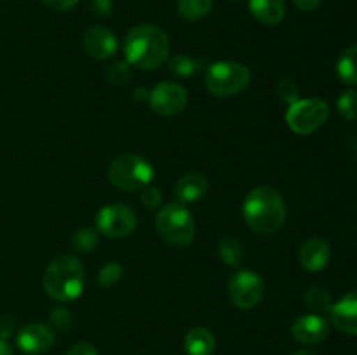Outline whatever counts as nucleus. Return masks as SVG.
Returning <instances> with one entry per match:
<instances>
[{
  "label": "nucleus",
  "instance_id": "e433bc0d",
  "mask_svg": "<svg viewBox=\"0 0 357 355\" xmlns=\"http://www.w3.org/2000/svg\"><path fill=\"white\" fill-rule=\"evenodd\" d=\"M291 355H317V354H314L312 350H305V348H302V350H296V352H293Z\"/></svg>",
  "mask_w": 357,
  "mask_h": 355
},
{
  "label": "nucleus",
  "instance_id": "5701e85b",
  "mask_svg": "<svg viewBox=\"0 0 357 355\" xmlns=\"http://www.w3.org/2000/svg\"><path fill=\"white\" fill-rule=\"evenodd\" d=\"M303 301L309 310H312V313L317 315H323V313H330L331 306H333V298H331L330 292L323 287H310L309 291L303 294Z\"/></svg>",
  "mask_w": 357,
  "mask_h": 355
},
{
  "label": "nucleus",
  "instance_id": "f704fd0d",
  "mask_svg": "<svg viewBox=\"0 0 357 355\" xmlns=\"http://www.w3.org/2000/svg\"><path fill=\"white\" fill-rule=\"evenodd\" d=\"M293 3L303 13H312L323 3V0H293Z\"/></svg>",
  "mask_w": 357,
  "mask_h": 355
},
{
  "label": "nucleus",
  "instance_id": "f8f14e48",
  "mask_svg": "<svg viewBox=\"0 0 357 355\" xmlns=\"http://www.w3.org/2000/svg\"><path fill=\"white\" fill-rule=\"evenodd\" d=\"M82 45L91 58L105 61L117 52L119 40L114 31L96 24V26H91L84 31Z\"/></svg>",
  "mask_w": 357,
  "mask_h": 355
},
{
  "label": "nucleus",
  "instance_id": "c756f323",
  "mask_svg": "<svg viewBox=\"0 0 357 355\" xmlns=\"http://www.w3.org/2000/svg\"><path fill=\"white\" fill-rule=\"evenodd\" d=\"M142 202L145 207L149 209H155L157 205H160V202H162V195H160L159 188L155 187H145L142 191Z\"/></svg>",
  "mask_w": 357,
  "mask_h": 355
},
{
  "label": "nucleus",
  "instance_id": "4468645a",
  "mask_svg": "<svg viewBox=\"0 0 357 355\" xmlns=\"http://www.w3.org/2000/svg\"><path fill=\"white\" fill-rule=\"evenodd\" d=\"M331 324L340 333L357 336V291H351L331 306Z\"/></svg>",
  "mask_w": 357,
  "mask_h": 355
},
{
  "label": "nucleus",
  "instance_id": "20e7f679",
  "mask_svg": "<svg viewBox=\"0 0 357 355\" xmlns=\"http://www.w3.org/2000/svg\"><path fill=\"white\" fill-rule=\"evenodd\" d=\"M155 228L160 239L174 247L190 246L197 232L194 216L181 202H169L159 209L155 216Z\"/></svg>",
  "mask_w": 357,
  "mask_h": 355
},
{
  "label": "nucleus",
  "instance_id": "9d476101",
  "mask_svg": "<svg viewBox=\"0 0 357 355\" xmlns=\"http://www.w3.org/2000/svg\"><path fill=\"white\" fill-rule=\"evenodd\" d=\"M188 93L178 82H160L149 93L150 110L162 117H173L187 108Z\"/></svg>",
  "mask_w": 357,
  "mask_h": 355
},
{
  "label": "nucleus",
  "instance_id": "cd10ccee",
  "mask_svg": "<svg viewBox=\"0 0 357 355\" xmlns=\"http://www.w3.org/2000/svg\"><path fill=\"white\" fill-rule=\"evenodd\" d=\"M49 324H51L52 331H58V333H66L72 326V313L68 312L63 306H56L49 312Z\"/></svg>",
  "mask_w": 357,
  "mask_h": 355
},
{
  "label": "nucleus",
  "instance_id": "7c9ffc66",
  "mask_svg": "<svg viewBox=\"0 0 357 355\" xmlns=\"http://www.w3.org/2000/svg\"><path fill=\"white\" fill-rule=\"evenodd\" d=\"M91 9L96 16L105 17L114 10V2L112 0H91Z\"/></svg>",
  "mask_w": 357,
  "mask_h": 355
},
{
  "label": "nucleus",
  "instance_id": "4be33fe9",
  "mask_svg": "<svg viewBox=\"0 0 357 355\" xmlns=\"http://www.w3.org/2000/svg\"><path fill=\"white\" fill-rule=\"evenodd\" d=\"M213 9V0H178L176 10L185 21L204 19Z\"/></svg>",
  "mask_w": 357,
  "mask_h": 355
},
{
  "label": "nucleus",
  "instance_id": "ddd939ff",
  "mask_svg": "<svg viewBox=\"0 0 357 355\" xmlns=\"http://www.w3.org/2000/svg\"><path fill=\"white\" fill-rule=\"evenodd\" d=\"M328 334H330V322L317 313L300 315L291 326V336L303 345L323 343Z\"/></svg>",
  "mask_w": 357,
  "mask_h": 355
},
{
  "label": "nucleus",
  "instance_id": "aec40b11",
  "mask_svg": "<svg viewBox=\"0 0 357 355\" xmlns=\"http://www.w3.org/2000/svg\"><path fill=\"white\" fill-rule=\"evenodd\" d=\"M337 73L342 82L357 86V45H351L342 52L337 61Z\"/></svg>",
  "mask_w": 357,
  "mask_h": 355
},
{
  "label": "nucleus",
  "instance_id": "9b49d317",
  "mask_svg": "<svg viewBox=\"0 0 357 355\" xmlns=\"http://www.w3.org/2000/svg\"><path fill=\"white\" fill-rule=\"evenodd\" d=\"M17 348L24 354L40 355L45 354L54 345V331L40 322H31L21 327L16 336Z\"/></svg>",
  "mask_w": 357,
  "mask_h": 355
},
{
  "label": "nucleus",
  "instance_id": "4c0bfd02",
  "mask_svg": "<svg viewBox=\"0 0 357 355\" xmlns=\"http://www.w3.org/2000/svg\"><path fill=\"white\" fill-rule=\"evenodd\" d=\"M232 2H237V0H232Z\"/></svg>",
  "mask_w": 357,
  "mask_h": 355
},
{
  "label": "nucleus",
  "instance_id": "f03ea898",
  "mask_svg": "<svg viewBox=\"0 0 357 355\" xmlns=\"http://www.w3.org/2000/svg\"><path fill=\"white\" fill-rule=\"evenodd\" d=\"M243 216L246 225L260 235L279 232L286 221V204L275 188L261 184L253 188L243 202Z\"/></svg>",
  "mask_w": 357,
  "mask_h": 355
},
{
  "label": "nucleus",
  "instance_id": "a878e982",
  "mask_svg": "<svg viewBox=\"0 0 357 355\" xmlns=\"http://www.w3.org/2000/svg\"><path fill=\"white\" fill-rule=\"evenodd\" d=\"M131 79V65L128 61H117L105 70V80L112 86H124Z\"/></svg>",
  "mask_w": 357,
  "mask_h": 355
},
{
  "label": "nucleus",
  "instance_id": "0eeeda50",
  "mask_svg": "<svg viewBox=\"0 0 357 355\" xmlns=\"http://www.w3.org/2000/svg\"><path fill=\"white\" fill-rule=\"evenodd\" d=\"M330 117V106L321 97L298 100L289 104L286 111V124L293 132L300 136L312 134Z\"/></svg>",
  "mask_w": 357,
  "mask_h": 355
},
{
  "label": "nucleus",
  "instance_id": "bb28decb",
  "mask_svg": "<svg viewBox=\"0 0 357 355\" xmlns=\"http://www.w3.org/2000/svg\"><path fill=\"white\" fill-rule=\"evenodd\" d=\"M122 274H124L122 265L117 263V261H112V263H107L100 270V274H98V284L101 287H112V285H115L121 281Z\"/></svg>",
  "mask_w": 357,
  "mask_h": 355
},
{
  "label": "nucleus",
  "instance_id": "473e14b6",
  "mask_svg": "<svg viewBox=\"0 0 357 355\" xmlns=\"http://www.w3.org/2000/svg\"><path fill=\"white\" fill-rule=\"evenodd\" d=\"M65 355H98V350L91 343H77Z\"/></svg>",
  "mask_w": 357,
  "mask_h": 355
},
{
  "label": "nucleus",
  "instance_id": "6e6552de",
  "mask_svg": "<svg viewBox=\"0 0 357 355\" xmlns=\"http://www.w3.org/2000/svg\"><path fill=\"white\" fill-rule=\"evenodd\" d=\"M138 226V216L126 204H107L98 211L96 228L108 239H124Z\"/></svg>",
  "mask_w": 357,
  "mask_h": 355
},
{
  "label": "nucleus",
  "instance_id": "2f4dec72",
  "mask_svg": "<svg viewBox=\"0 0 357 355\" xmlns=\"http://www.w3.org/2000/svg\"><path fill=\"white\" fill-rule=\"evenodd\" d=\"M49 9L58 10V13H66V10H72L73 7L79 3V0H42Z\"/></svg>",
  "mask_w": 357,
  "mask_h": 355
},
{
  "label": "nucleus",
  "instance_id": "f3484780",
  "mask_svg": "<svg viewBox=\"0 0 357 355\" xmlns=\"http://www.w3.org/2000/svg\"><path fill=\"white\" fill-rule=\"evenodd\" d=\"M250 10L258 23L274 26L284 19L286 0H250Z\"/></svg>",
  "mask_w": 357,
  "mask_h": 355
},
{
  "label": "nucleus",
  "instance_id": "393cba45",
  "mask_svg": "<svg viewBox=\"0 0 357 355\" xmlns=\"http://www.w3.org/2000/svg\"><path fill=\"white\" fill-rule=\"evenodd\" d=\"M337 108L340 117L345 122H352L357 118V90L347 89L340 94L337 101Z\"/></svg>",
  "mask_w": 357,
  "mask_h": 355
},
{
  "label": "nucleus",
  "instance_id": "423d86ee",
  "mask_svg": "<svg viewBox=\"0 0 357 355\" xmlns=\"http://www.w3.org/2000/svg\"><path fill=\"white\" fill-rule=\"evenodd\" d=\"M251 82V72L239 61H216L206 68V89L216 97H230L243 93Z\"/></svg>",
  "mask_w": 357,
  "mask_h": 355
},
{
  "label": "nucleus",
  "instance_id": "7ed1b4c3",
  "mask_svg": "<svg viewBox=\"0 0 357 355\" xmlns=\"http://www.w3.org/2000/svg\"><path fill=\"white\" fill-rule=\"evenodd\" d=\"M44 291L49 298L59 303L75 301L86 285V267L70 254H61L47 265L44 271Z\"/></svg>",
  "mask_w": 357,
  "mask_h": 355
},
{
  "label": "nucleus",
  "instance_id": "1a4fd4ad",
  "mask_svg": "<svg viewBox=\"0 0 357 355\" xmlns=\"http://www.w3.org/2000/svg\"><path fill=\"white\" fill-rule=\"evenodd\" d=\"M265 294V282L257 271L239 270L229 281V298L234 306L251 310L261 301Z\"/></svg>",
  "mask_w": 357,
  "mask_h": 355
},
{
  "label": "nucleus",
  "instance_id": "f257e3e1",
  "mask_svg": "<svg viewBox=\"0 0 357 355\" xmlns=\"http://www.w3.org/2000/svg\"><path fill=\"white\" fill-rule=\"evenodd\" d=\"M169 37L157 24H136L124 38L126 61L139 70H157L169 56Z\"/></svg>",
  "mask_w": 357,
  "mask_h": 355
},
{
  "label": "nucleus",
  "instance_id": "2eb2a0df",
  "mask_svg": "<svg viewBox=\"0 0 357 355\" xmlns=\"http://www.w3.org/2000/svg\"><path fill=\"white\" fill-rule=\"evenodd\" d=\"M331 260V246L321 237H312L302 244L298 253V261L307 271H321L326 268Z\"/></svg>",
  "mask_w": 357,
  "mask_h": 355
},
{
  "label": "nucleus",
  "instance_id": "a211bd4d",
  "mask_svg": "<svg viewBox=\"0 0 357 355\" xmlns=\"http://www.w3.org/2000/svg\"><path fill=\"white\" fill-rule=\"evenodd\" d=\"M216 340L208 327H194L185 336V352L188 355H213Z\"/></svg>",
  "mask_w": 357,
  "mask_h": 355
},
{
  "label": "nucleus",
  "instance_id": "39448f33",
  "mask_svg": "<svg viewBox=\"0 0 357 355\" xmlns=\"http://www.w3.org/2000/svg\"><path fill=\"white\" fill-rule=\"evenodd\" d=\"M108 181L124 191L143 190L153 180V167L145 157L136 153H122L110 162Z\"/></svg>",
  "mask_w": 357,
  "mask_h": 355
},
{
  "label": "nucleus",
  "instance_id": "c9c22d12",
  "mask_svg": "<svg viewBox=\"0 0 357 355\" xmlns=\"http://www.w3.org/2000/svg\"><path fill=\"white\" fill-rule=\"evenodd\" d=\"M0 355H13V350L6 340H0Z\"/></svg>",
  "mask_w": 357,
  "mask_h": 355
},
{
  "label": "nucleus",
  "instance_id": "c85d7f7f",
  "mask_svg": "<svg viewBox=\"0 0 357 355\" xmlns=\"http://www.w3.org/2000/svg\"><path fill=\"white\" fill-rule=\"evenodd\" d=\"M275 90H278L279 97H281L282 101H286L288 104L298 101V87H296V84L293 82L291 79L279 80L278 86H275Z\"/></svg>",
  "mask_w": 357,
  "mask_h": 355
},
{
  "label": "nucleus",
  "instance_id": "dca6fc26",
  "mask_svg": "<svg viewBox=\"0 0 357 355\" xmlns=\"http://www.w3.org/2000/svg\"><path fill=\"white\" fill-rule=\"evenodd\" d=\"M208 188L209 183L206 180V176L197 173H190L185 174L183 178H180L176 181L173 191L178 202H181V204H190V202H195L204 197L208 194Z\"/></svg>",
  "mask_w": 357,
  "mask_h": 355
},
{
  "label": "nucleus",
  "instance_id": "6ab92c4d",
  "mask_svg": "<svg viewBox=\"0 0 357 355\" xmlns=\"http://www.w3.org/2000/svg\"><path fill=\"white\" fill-rule=\"evenodd\" d=\"M218 256L229 267H241L244 263V258H246V251H244L239 239L232 235H225L218 242Z\"/></svg>",
  "mask_w": 357,
  "mask_h": 355
},
{
  "label": "nucleus",
  "instance_id": "72a5a7b5",
  "mask_svg": "<svg viewBox=\"0 0 357 355\" xmlns=\"http://www.w3.org/2000/svg\"><path fill=\"white\" fill-rule=\"evenodd\" d=\"M14 327H16V324H14L13 317L6 315L3 319H0V340L9 338L14 333Z\"/></svg>",
  "mask_w": 357,
  "mask_h": 355
},
{
  "label": "nucleus",
  "instance_id": "412c9836",
  "mask_svg": "<svg viewBox=\"0 0 357 355\" xmlns=\"http://www.w3.org/2000/svg\"><path fill=\"white\" fill-rule=\"evenodd\" d=\"M204 68V59L194 58V56L188 54H178L174 58L169 59L167 63V70H169L171 75L174 77H190L199 73Z\"/></svg>",
  "mask_w": 357,
  "mask_h": 355
},
{
  "label": "nucleus",
  "instance_id": "b1692460",
  "mask_svg": "<svg viewBox=\"0 0 357 355\" xmlns=\"http://www.w3.org/2000/svg\"><path fill=\"white\" fill-rule=\"evenodd\" d=\"M100 237H98V230L91 228V226H84L79 228L72 235V246L77 253H91L96 249Z\"/></svg>",
  "mask_w": 357,
  "mask_h": 355
}]
</instances>
